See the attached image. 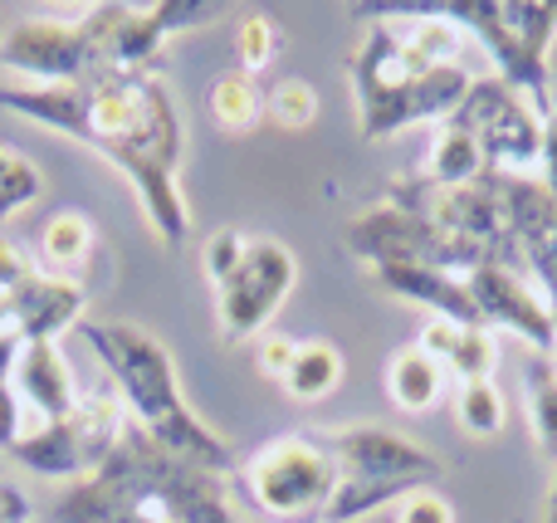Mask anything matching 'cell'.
Returning a JSON list of instances; mask_svg holds the SVG:
<instances>
[{"instance_id":"obj_18","label":"cell","mask_w":557,"mask_h":523,"mask_svg":"<svg viewBox=\"0 0 557 523\" xmlns=\"http://www.w3.org/2000/svg\"><path fill=\"white\" fill-rule=\"evenodd\" d=\"M206 108H211V123L231 137H245L264 123V88L260 78H250L245 69H225L211 78L206 88Z\"/></svg>"},{"instance_id":"obj_6","label":"cell","mask_w":557,"mask_h":523,"mask_svg":"<svg viewBox=\"0 0 557 523\" xmlns=\"http://www.w3.org/2000/svg\"><path fill=\"white\" fill-rule=\"evenodd\" d=\"M441 10L490 49L504 84L548 117L557 98L548 69V45L557 35L553 0H441Z\"/></svg>"},{"instance_id":"obj_9","label":"cell","mask_w":557,"mask_h":523,"mask_svg":"<svg viewBox=\"0 0 557 523\" xmlns=\"http://www.w3.org/2000/svg\"><path fill=\"white\" fill-rule=\"evenodd\" d=\"M127 431V411L113 391L84 397L64 421H35L25 426V436L5 450L15 465H25L29 475L54 480V485H78L94 470H103V460L113 456L117 436Z\"/></svg>"},{"instance_id":"obj_28","label":"cell","mask_w":557,"mask_h":523,"mask_svg":"<svg viewBox=\"0 0 557 523\" xmlns=\"http://www.w3.org/2000/svg\"><path fill=\"white\" fill-rule=\"evenodd\" d=\"M245 250H250V235H240L235 225H221V231L206 235V245H201V274L211 279V289H221V284L231 279L235 270H240Z\"/></svg>"},{"instance_id":"obj_8","label":"cell","mask_w":557,"mask_h":523,"mask_svg":"<svg viewBox=\"0 0 557 523\" xmlns=\"http://www.w3.org/2000/svg\"><path fill=\"white\" fill-rule=\"evenodd\" d=\"M245 499L274 523H323L337 489V465L318 431L274 436L235 465Z\"/></svg>"},{"instance_id":"obj_5","label":"cell","mask_w":557,"mask_h":523,"mask_svg":"<svg viewBox=\"0 0 557 523\" xmlns=\"http://www.w3.org/2000/svg\"><path fill=\"white\" fill-rule=\"evenodd\" d=\"M337 465V489L323 523H357L386 505H401L416 489H431L445 475V460L431 456L421 440L401 436L376 421L318 431Z\"/></svg>"},{"instance_id":"obj_17","label":"cell","mask_w":557,"mask_h":523,"mask_svg":"<svg viewBox=\"0 0 557 523\" xmlns=\"http://www.w3.org/2000/svg\"><path fill=\"white\" fill-rule=\"evenodd\" d=\"M441 391H445V368L435 358H425L416 343H406V348L386 362V397H392L396 411L421 416V411H431L435 401H441Z\"/></svg>"},{"instance_id":"obj_11","label":"cell","mask_w":557,"mask_h":523,"mask_svg":"<svg viewBox=\"0 0 557 523\" xmlns=\"http://www.w3.org/2000/svg\"><path fill=\"white\" fill-rule=\"evenodd\" d=\"M445 123L465 127L484 152V172L494 176H529L543 162V113L523 94H513L499 74L474 78L465 103Z\"/></svg>"},{"instance_id":"obj_20","label":"cell","mask_w":557,"mask_h":523,"mask_svg":"<svg viewBox=\"0 0 557 523\" xmlns=\"http://www.w3.org/2000/svg\"><path fill=\"white\" fill-rule=\"evenodd\" d=\"M343 368H347V362H343V352H337L333 343L308 338V343H298L294 368L284 372V382H278V387H284L294 401H323V397H333V391H337Z\"/></svg>"},{"instance_id":"obj_7","label":"cell","mask_w":557,"mask_h":523,"mask_svg":"<svg viewBox=\"0 0 557 523\" xmlns=\"http://www.w3.org/2000/svg\"><path fill=\"white\" fill-rule=\"evenodd\" d=\"M123 15V5H94L84 15L69 20H20L0 35V64L29 88H59V84H84V78L103 74L108 64V39Z\"/></svg>"},{"instance_id":"obj_32","label":"cell","mask_w":557,"mask_h":523,"mask_svg":"<svg viewBox=\"0 0 557 523\" xmlns=\"http://www.w3.org/2000/svg\"><path fill=\"white\" fill-rule=\"evenodd\" d=\"M539 182L548 186V196L557 201V98H553V108H548V117H543V162H539Z\"/></svg>"},{"instance_id":"obj_21","label":"cell","mask_w":557,"mask_h":523,"mask_svg":"<svg viewBox=\"0 0 557 523\" xmlns=\"http://www.w3.org/2000/svg\"><path fill=\"white\" fill-rule=\"evenodd\" d=\"M523 401H529L533 440L557 465V372H553L548 352H533V362L523 368Z\"/></svg>"},{"instance_id":"obj_27","label":"cell","mask_w":557,"mask_h":523,"mask_svg":"<svg viewBox=\"0 0 557 523\" xmlns=\"http://www.w3.org/2000/svg\"><path fill=\"white\" fill-rule=\"evenodd\" d=\"M445 368L455 372V382H494V368H499V338L490 328H465L455 352L445 358Z\"/></svg>"},{"instance_id":"obj_26","label":"cell","mask_w":557,"mask_h":523,"mask_svg":"<svg viewBox=\"0 0 557 523\" xmlns=\"http://www.w3.org/2000/svg\"><path fill=\"white\" fill-rule=\"evenodd\" d=\"M39 196H45V176H39V166L29 162V157L10 152V147H0V225L15 221V215H25Z\"/></svg>"},{"instance_id":"obj_24","label":"cell","mask_w":557,"mask_h":523,"mask_svg":"<svg viewBox=\"0 0 557 523\" xmlns=\"http://www.w3.org/2000/svg\"><path fill=\"white\" fill-rule=\"evenodd\" d=\"M455 421H460L465 436L490 440L504 431V391L494 382H465L455 387Z\"/></svg>"},{"instance_id":"obj_4","label":"cell","mask_w":557,"mask_h":523,"mask_svg":"<svg viewBox=\"0 0 557 523\" xmlns=\"http://www.w3.org/2000/svg\"><path fill=\"white\" fill-rule=\"evenodd\" d=\"M84 343L94 348V358L103 362V372L113 377V397L123 401L127 421L137 431L166 446L172 456L191 460V465H206L215 475L231 480L235 475V450L186 407L182 377H176V358L162 338H152L137 323H78Z\"/></svg>"},{"instance_id":"obj_2","label":"cell","mask_w":557,"mask_h":523,"mask_svg":"<svg viewBox=\"0 0 557 523\" xmlns=\"http://www.w3.org/2000/svg\"><path fill=\"white\" fill-rule=\"evenodd\" d=\"M367 35L347 54L357 98V127L367 142L406 133L416 123L441 127L470 94V69L460 64V35L441 0H382L352 5Z\"/></svg>"},{"instance_id":"obj_3","label":"cell","mask_w":557,"mask_h":523,"mask_svg":"<svg viewBox=\"0 0 557 523\" xmlns=\"http://www.w3.org/2000/svg\"><path fill=\"white\" fill-rule=\"evenodd\" d=\"M54 523H240L225 475L157 446L127 421L113 456L49 505Z\"/></svg>"},{"instance_id":"obj_13","label":"cell","mask_w":557,"mask_h":523,"mask_svg":"<svg viewBox=\"0 0 557 523\" xmlns=\"http://www.w3.org/2000/svg\"><path fill=\"white\" fill-rule=\"evenodd\" d=\"M465 289H470L474 309H480L484 328H504L519 343H529L533 352H553L557 348V323L543 303V294L529 284V274H513L504 264H480V270L465 274Z\"/></svg>"},{"instance_id":"obj_14","label":"cell","mask_w":557,"mask_h":523,"mask_svg":"<svg viewBox=\"0 0 557 523\" xmlns=\"http://www.w3.org/2000/svg\"><path fill=\"white\" fill-rule=\"evenodd\" d=\"M88 309V289L74 274H49L35 270L10 299V328L20 343H59V333L78 328Z\"/></svg>"},{"instance_id":"obj_31","label":"cell","mask_w":557,"mask_h":523,"mask_svg":"<svg viewBox=\"0 0 557 523\" xmlns=\"http://www.w3.org/2000/svg\"><path fill=\"white\" fill-rule=\"evenodd\" d=\"M460 333H465V328H455V323L431 319V323H425V328H421V338H416V348H421L425 358H435V362H441V368H445V358H450V352H455V343H460Z\"/></svg>"},{"instance_id":"obj_12","label":"cell","mask_w":557,"mask_h":523,"mask_svg":"<svg viewBox=\"0 0 557 523\" xmlns=\"http://www.w3.org/2000/svg\"><path fill=\"white\" fill-rule=\"evenodd\" d=\"M294 284H298L294 250L270 240V235L250 240L240 270L215 289V323H221V338L235 348V343H255L260 333H270L274 313L284 309Z\"/></svg>"},{"instance_id":"obj_15","label":"cell","mask_w":557,"mask_h":523,"mask_svg":"<svg viewBox=\"0 0 557 523\" xmlns=\"http://www.w3.org/2000/svg\"><path fill=\"white\" fill-rule=\"evenodd\" d=\"M15 397L25 411H35V421H64L69 411L84 401L74 382V368L59 352V343H25L15 362Z\"/></svg>"},{"instance_id":"obj_19","label":"cell","mask_w":557,"mask_h":523,"mask_svg":"<svg viewBox=\"0 0 557 523\" xmlns=\"http://www.w3.org/2000/svg\"><path fill=\"white\" fill-rule=\"evenodd\" d=\"M416 176H421V182H431V186L480 182V176H484V152H480V142H474L465 127L441 123V127H435V137H431V152H425V166Z\"/></svg>"},{"instance_id":"obj_34","label":"cell","mask_w":557,"mask_h":523,"mask_svg":"<svg viewBox=\"0 0 557 523\" xmlns=\"http://www.w3.org/2000/svg\"><path fill=\"white\" fill-rule=\"evenodd\" d=\"M29 514H35V505H29L25 489L0 480V523H29Z\"/></svg>"},{"instance_id":"obj_30","label":"cell","mask_w":557,"mask_h":523,"mask_svg":"<svg viewBox=\"0 0 557 523\" xmlns=\"http://www.w3.org/2000/svg\"><path fill=\"white\" fill-rule=\"evenodd\" d=\"M396 523H455V505L441 489H416L396 505Z\"/></svg>"},{"instance_id":"obj_16","label":"cell","mask_w":557,"mask_h":523,"mask_svg":"<svg viewBox=\"0 0 557 523\" xmlns=\"http://www.w3.org/2000/svg\"><path fill=\"white\" fill-rule=\"evenodd\" d=\"M372 279L382 284L386 294H396V299H406V303H421V309H431L435 319L455 323V328H484L465 279L450 270H431V264H386V270H372Z\"/></svg>"},{"instance_id":"obj_33","label":"cell","mask_w":557,"mask_h":523,"mask_svg":"<svg viewBox=\"0 0 557 523\" xmlns=\"http://www.w3.org/2000/svg\"><path fill=\"white\" fill-rule=\"evenodd\" d=\"M29 274H35V264L25 260V250H15V245H10V240H0V289H5V294H15L20 284L29 279Z\"/></svg>"},{"instance_id":"obj_23","label":"cell","mask_w":557,"mask_h":523,"mask_svg":"<svg viewBox=\"0 0 557 523\" xmlns=\"http://www.w3.org/2000/svg\"><path fill=\"white\" fill-rule=\"evenodd\" d=\"M264 123L278 133H308L318 123V88L308 78H278L264 88Z\"/></svg>"},{"instance_id":"obj_1","label":"cell","mask_w":557,"mask_h":523,"mask_svg":"<svg viewBox=\"0 0 557 523\" xmlns=\"http://www.w3.org/2000/svg\"><path fill=\"white\" fill-rule=\"evenodd\" d=\"M0 108L54 127L59 137L103 157L127 186H133L143 221L162 250H182L191 235V211L182 196L186 162V123L162 74L137 69H103L84 84L59 88H0Z\"/></svg>"},{"instance_id":"obj_10","label":"cell","mask_w":557,"mask_h":523,"mask_svg":"<svg viewBox=\"0 0 557 523\" xmlns=\"http://www.w3.org/2000/svg\"><path fill=\"white\" fill-rule=\"evenodd\" d=\"M343 245L352 250V260H362L367 270H386V264H431V270L470 274L480 264H490L474 245L445 235L435 221H425L421 211L396 201H372L367 211H357L343 225Z\"/></svg>"},{"instance_id":"obj_36","label":"cell","mask_w":557,"mask_h":523,"mask_svg":"<svg viewBox=\"0 0 557 523\" xmlns=\"http://www.w3.org/2000/svg\"><path fill=\"white\" fill-rule=\"evenodd\" d=\"M10 299H15V294L0 289V328H10Z\"/></svg>"},{"instance_id":"obj_25","label":"cell","mask_w":557,"mask_h":523,"mask_svg":"<svg viewBox=\"0 0 557 523\" xmlns=\"http://www.w3.org/2000/svg\"><path fill=\"white\" fill-rule=\"evenodd\" d=\"M278 49H284V29H278L274 15H264V10H250V15H240V25H235V54H240V64L250 78H260L264 69L278 59Z\"/></svg>"},{"instance_id":"obj_29","label":"cell","mask_w":557,"mask_h":523,"mask_svg":"<svg viewBox=\"0 0 557 523\" xmlns=\"http://www.w3.org/2000/svg\"><path fill=\"white\" fill-rule=\"evenodd\" d=\"M294 352H298V338H288V333H260L255 338V368H260V377L284 382V372L294 368Z\"/></svg>"},{"instance_id":"obj_22","label":"cell","mask_w":557,"mask_h":523,"mask_svg":"<svg viewBox=\"0 0 557 523\" xmlns=\"http://www.w3.org/2000/svg\"><path fill=\"white\" fill-rule=\"evenodd\" d=\"M88 250H94V225H88L84 211H54L45 221V231H39V254H45L49 274L84 264Z\"/></svg>"},{"instance_id":"obj_35","label":"cell","mask_w":557,"mask_h":523,"mask_svg":"<svg viewBox=\"0 0 557 523\" xmlns=\"http://www.w3.org/2000/svg\"><path fill=\"white\" fill-rule=\"evenodd\" d=\"M543 523H557V465H553V485H548V499H543Z\"/></svg>"}]
</instances>
